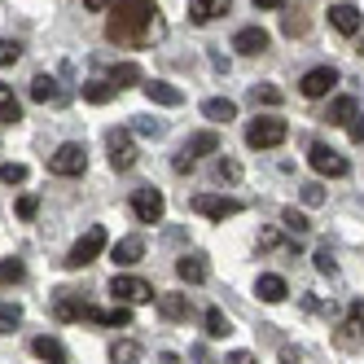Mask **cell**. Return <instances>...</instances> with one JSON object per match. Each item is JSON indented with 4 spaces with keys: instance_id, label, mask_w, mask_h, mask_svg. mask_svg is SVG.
Listing matches in <instances>:
<instances>
[{
    "instance_id": "obj_1",
    "label": "cell",
    "mask_w": 364,
    "mask_h": 364,
    "mask_svg": "<svg viewBox=\"0 0 364 364\" xmlns=\"http://www.w3.org/2000/svg\"><path fill=\"white\" fill-rule=\"evenodd\" d=\"M154 14H159V9H154V0H119V9L110 18L106 36L114 44H145L149 31H154Z\"/></svg>"
},
{
    "instance_id": "obj_2",
    "label": "cell",
    "mask_w": 364,
    "mask_h": 364,
    "mask_svg": "<svg viewBox=\"0 0 364 364\" xmlns=\"http://www.w3.org/2000/svg\"><path fill=\"white\" fill-rule=\"evenodd\" d=\"M285 136H290V127H285V119H272V114L250 119V127H246V145L250 149H277Z\"/></svg>"
},
{
    "instance_id": "obj_3",
    "label": "cell",
    "mask_w": 364,
    "mask_h": 364,
    "mask_svg": "<svg viewBox=\"0 0 364 364\" xmlns=\"http://www.w3.org/2000/svg\"><path fill=\"white\" fill-rule=\"evenodd\" d=\"M101 250H106V228H101V224H92V228L84 232V237H80V242L70 246V255H66V268H70V272H80V268H88L92 259L101 255Z\"/></svg>"
},
{
    "instance_id": "obj_4",
    "label": "cell",
    "mask_w": 364,
    "mask_h": 364,
    "mask_svg": "<svg viewBox=\"0 0 364 364\" xmlns=\"http://www.w3.org/2000/svg\"><path fill=\"white\" fill-rule=\"evenodd\" d=\"M48 171H53V176H84V171H88V154H84V145H75V141L58 145L53 154H48Z\"/></svg>"
},
{
    "instance_id": "obj_5",
    "label": "cell",
    "mask_w": 364,
    "mask_h": 364,
    "mask_svg": "<svg viewBox=\"0 0 364 364\" xmlns=\"http://www.w3.org/2000/svg\"><path fill=\"white\" fill-rule=\"evenodd\" d=\"M106 149H110V167L114 171H132L136 167V141L127 127H110L106 132Z\"/></svg>"
},
{
    "instance_id": "obj_6",
    "label": "cell",
    "mask_w": 364,
    "mask_h": 364,
    "mask_svg": "<svg viewBox=\"0 0 364 364\" xmlns=\"http://www.w3.org/2000/svg\"><path fill=\"white\" fill-rule=\"evenodd\" d=\"M193 211H198V215H206V220H215V224H224V220H232V215H242V202H237V198L198 193V198H193Z\"/></svg>"
},
{
    "instance_id": "obj_7",
    "label": "cell",
    "mask_w": 364,
    "mask_h": 364,
    "mask_svg": "<svg viewBox=\"0 0 364 364\" xmlns=\"http://www.w3.org/2000/svg\"><path fill=\"white\" fill-rule=\"evenodd\" d=\"M132 215H136L141 224H159V220L167 215V198H163L159 189H136V193H132Z\"/></svg>"
},
{
    "instance_id": "obj_8",
    "label": "cell",
    "mask_w": 364,
    "mask_h": 364,
    "mask_svg": "<svg viewBox=\"0 0 364 364\" xmlns=\"http://www.w3.org/2000/svg\"><path fill=\"white\" fill-rule=\"evenodd\" d=\"M110 294H114V303H149L154 299V285L149 281H141V277H114L110 281Z\"/></svg>"
},
{
    "instance_id": "obj_9",
    "label": "cell",
    "mask_w": 364,
    "mask_h": 364,
    "mask_svg": "<svg viewBox=\"0 0 364 364\" xmlns=\"http://www.w3.org/2000/svg\"><path fill=\"white\" fill-rule=\"evenodd\" d=\"M307 159H311V167H316L321 176H347V171H351V163H347V159H343V154H338L333 145H325V141L311 145Z\"/></svg>"
},
{
    "instance_id": "obj_10",
    "label": "cell",
    "mask_w": 364,
    "mask_h": 364,
    "mask_svg": "<svg viewBox=\"0 0 364 364\" xmlns=\"http://www.w3.org/2000/svg\"><path fill=\"white\" fill-rule=\"evenodd\" d=\"M333 84H338V70L333 66H316V70H307L303 80H299V92L303 97H329Z\"/></svg>"
},
{
    "instance_id": "obj_11",
    "label": "cell",
    "mask_w": 364,
    "mask_h": 364,
    "mask_svg": "<svg viewBox=\"0 0 364 364\" xmlns=\"http://www.w3.org/2000/svg\"><path fill=\"white\" fill-rule=\"evenodd\" d=\"M268 44H272V36H268L264 27H242L237 36H232V48H237V53H246V58L268 53Z\"/></svg>"
},
{
    "instance_id": "obj_12",
    "label": "cell",
    "mask_w": 364,
    "mask_h": 364,
    "mask_svg": "<svg viewBox=\"0 0 364 364\" xmlns=\"http://www.w3.org/2000/svg\"><path fill=\"white\" fill-rule=\"evenodd\" d=\"M232 9V0H189V18L198 22V27H206V22H215L220 14Z\"/></svg>"
},
{
    "instance_id": "obj_13",
    "label": "cell",
    "mask_w": 364,
    "mask_h": 364,
    "mask_svg": "<svg viewBox=\"0 0 364 364\" xmlns=\"http://www.w3.org/2000/svg\"><path fill=\"white\" fill-rule=\"evenodd\" d=\"M141 255H145V242H141V237H123V242H114V246H110V259H114L119 268L141 264Z\"/></svg>"
},
{
    "instance_id": "obj_14",
    "label": "cell",
    "mask_w": 364,
    "mask_h": 364,
    "mask_svg": "<svg viewBox=\"0 0 364 364\" xmlns=\"http://www.w3.org/2000/svg\"><path fill=\"white\" fill-rule=\"evenodd\" d=\"M176 277L189 281V285H202V281H206V255H180Z\"/></svg>"
},
{
    "instance_id": "obj_15",
    "label": "cell",
    "mask_w": 364,
    "mask_h": 364,
    "mask_svg": "<svg viewBox=\"0 0 364 364\" xmlns=\"http://www.w3.org/2000/svg\"><path fill=\"white\" fill-rule=\"evenodd\" d=\"M255 294L264 299V303H281L285 294H290V285H285V277H277V272H264L259 285H255Z\"/></svg>"
},
{
    "instance_id": "obj_16",
    "label": "cell",
    "mask_w": 364,
    "mask_h": 364,
    "mask_svg": "<svg viewBox=\"0 0 364 364\" xmlns=\"http://www.w3.org/2000/svg\"><path fill=\"white\" fill-rule=\"evenodd\" d=\"M145 97L154 101V106H180V101H185V92H180L176 84H163V80H149L145 84Z\"/></svg>"
},
{
    "instance_id": "obj_17",
    "label": "cell",
    "mask_w": 364,
    "mask_h": 364,
    "mask_svg": "<svg viewBox=\"0 0 364 364\" xmlns=\"http://www.w3.org/2000/svg\"><path fill=\"white\" fill-rule=\"evenodd\" d=\"M329 22H333V31L355 36V31H360V9H355V5H333V9H329Z\"/></svg>"
},
{
    "instance_id": "obj_18",
    "label": "cell",
    "mask_w": 364,
    "mask_h": 364,
    "mask_svg": "<svg viewBox=\"0 0 364 364\" xmlns=\"http://www.w3.org/2000/svg\"><path fill=\"white\" fill-rule=\"evenodd\" d=\"M31 351H36V360H44V364H66L70 355H66V347L58 343V338H36V343H31Z\"/></svg>"
},
{
    "instance_id": "obj_19",
    "label": "cell",
    "mask_w": 364,
    "mask_h": 364,
    "mask_svg": "<svg viewBox=\"0 0 364 364\" xmlns=\"http://www.w3.org/2000/svg\"><path fill=\"white\" fill-rule=\"evenodd\" d=\"M53 316H58V321H84V303L75 299L70 290H58V299H53Z\"/></svg>"
},
{
    "instance_id": "obj_20",
    "label": "cell",
    "mask_w": 364,
    "mask_h": 364,
    "mask_svg": "<svg viewBox=\"0 0 364 364\" xmlns=\"http://www.w3.org/2000/svg\"><path fill=\"white\" fill-rule=\"evenodd\" d=\"M159 311H163V321H185L189 316V294H159Z\"/></svg>"
},
{
    "instance_id": "obj_21",
    "label": "cell",
    "mask_w": 364,
    "mask_h": 364,
    "mask_svg": "<svg viewBox=\"0 0 364 364\" xmlns=\"http://www.w3.org/2000/svg\"><path fill=\"white\" fill-rule=\"evenodd\" d=\"M202 114L211 123H228V119H237V106L228 97H211V101H202Z\"/></svg>"
},
{
    "instance_id": "obj_22",
    "label": "cell",
    "mask_w": 364,
    "mask_h": 364,
    "mask_svg": "<svg viewBox=\"0 0 364 364\" xmlns=\"http://www.w3.org/2000/svg\"><path fill=\"white\" fill-rule=\"evenodd\" d=\"M58 97H62V88H58L53 75H36V80H31V101L48 106V101H58Z\"/></svg>"
},
{
    "instance_id": "obj_23",
    "label": "cell",
    "mask_w": 364,
    "mask_h": 364,
    "mask_svg": "<svg viewBox=\"0 0 364 364\" xmlns=\"http://www.w3.org/2000/svg\"><path fill=\"white\" fill-rule=\"evenodd\" d=\"M114 84L110 80H88L84 84V101H88V106H106V101H114Z\"/></svg>"
},
{
    "instance_id": "obj_24",
    "label": "cell",
    "mask_w": 364,
    "mask_h": 364,
    "mask_svg": "<svg viewBox=\"0 0 364 364\" xmlns=\"http://www.w3.org/2000/svg\"><path fill=\"white\" fill-rule=\"evenodd\" d=\"M106 80H110V84H114V88L123 92V88H132V84H141V66H136V62H119V66H114V70L106 75Z\"/></svg>"
},
{
    "instance_id": "obj_25",
    "label": "cell",
    "mask_w": 364,
    "mask_h": 364,
    "mask_svg": "<svg viewBox=\"0 0 364 364\" xmlns=\"http://www.w3.org/2000/svg\"><path fill=\"white\" fill-rule=\"evenodd\" d=\"M220 149V136L215 132H193L189 141H185V154L189 159H198V154H215Z\"/></svg>"
},
{
    "instance_id": "obj_26",
    "label": "cell",
    "mask_w": 364,
    "mask_h": 364,
    "mask_svg": "<svg viewBox=\"0 0 364 364\" xmlns=\"http://www.w3.org/2000/svg\"><path fill=\"white\" fill-rule=\"evenodd\" d=\"M329 123H351L355 119V97H333L329 101V110H325Z\"/></svg>"
},
{
    "instance_id": "obj_27",
    "label": "cell",
    "mask_w": 364,
    "mask_h": 364,
    "mask_svg": "<svg viewBox=\"0 0 364 364\" xmlns=\"http://www.w3.org/2000/svg\"><path fill=\"white\" fill-rule=\"evenodd\" d=\"M22 119V106H18V97L9 84H0V123H18Z\"/></svg>"
},
{
    "instance_id": "obj_28",
    "label": "cell",
    "mask_w": 364,
    "mask_h": 364,
    "mask_svg": "<svg viewBox=\"0 0 364 364\" xmlns=\"http://www.w3.org/2000/svg\"><path fill=\"white\" fill-rule=\"evenodd\" d=\"M232 333V325H228V316L220 307H206V338H228Z\"/></svg>"
},
{
    "instance_id": "obj_29",
    "label": "cell",
    "mask_w": 364,
    "mask_h": 364,
    "mask_svg": "<svg viewBox=\"0 0 364 364\" xmlns=\"http://www.w3.org/2000/svg\"><path fill=\"white\" fill-rule=\"evenodd\" d=\"M281 228H285V232H294V237H303V232L311 228V220H307L303 211H294V206H285V211H281Z\"/></svg>"
},
{
    "instance_id": "obj_30",
    "label": "cell",
    "mask_w": 364,
    "mask_h": 364,
    "mask_svg": "<svg viewBox=\"0 0 364 364\" xmlns=\"http://www.w3.org/2000/svg\"><path fill=\"white\" fill-rule=\"evenodd\" d=\"M22 325V307L18 303H0V333H14Z\"/></svg>"
},
{
    "instance_id": "obj_31",
    "label": "cell",
    "mask_w": 364,
    "mask_h": 364,
    "mask_svg": "<svg viewBox=\"0 0 364 364\" xmlns=\"http://www.w3.org/2000/svg\"><path fill=\"white\" fill-rule=\"evenodd\" d=\"M250 101H255V106H281V88H272V84H255V88H250Z\"/></svg>"
},
{
    "instance_id": "obj_32",
    "label": "cell",
    "mask_w": 364,
    "mask_h": 364,
    "mask_svg": "<svg viewBox=\"0 0 364 364\" xmlns=\"http://www.w3.org/2000/svg\"><path fill=\"white\" fill-rule=\"evenodd\" d=\"M22 259H0V285H18L22 281Z\"/></svg>"
},
{
    "instance_id": "obj_33",
    "label": "cell",
    "mask_w": 364,
    "mask_h": 364,
    "mask_svg": "<svg viewBox=\"0 0 364 364\" xmlns=\"http://www.w3.org/2000/svg\"><path fill=\"white\" fill-rule=\"evenodd\" d=\"M27 167H22V163H5V167H0V185H27Z\"/></svg>"
},
{
    "instance_id": "obj_34",
    "label": "cell",
    "mask_w": 364,
    "mask_h": 364,
    "mask_svg": "<svg viewBox=\"0 0 364 364\" xmlns=\"http://www.w3.org/2000/svg\"><path fill=\"white\" fill-rule=\"evenodd\" d=\"M136 355H141L136 343H114V347H110V360H114V364H136Z\"/></svg>"
},
{
    "instance_id": "obj_35",
    "label": "cell",
    "mask_w": 364,
    "mask_h": 364,
    "mask_svg": "<svg viewBox=\"0 0 364 364\" xmlns=\"http://www.w3.org/2000/svg\"><path fill=\"white\" fill-rule=\"evenodd\" d=\"M215 176H220V180H228V185H237V180H242V163L220 159V163H215Z\"/></svg>"
},
{
    "instance_id": "obj_36",
    "label": "cell",
    "mask_w": 364,
    "mask_h": 364,
    "mask_svg": "<svg viewBox=\"0 0 364 364\" xmlns=\"http://www.w3.org/2000/svg\"><path fill=\"white\" fill-rule=\"evenodd\" d=\"M281 27H285V36H303V31H307V18H303L299 9H290V14L281 18Z\"/></svg>"
},
{
    "instance_id": "obj_37",
    "label": "cell",
    "mask_w": 364,
    "mask_h": 364,
    "mask_svg": "<svg viewBox=\"0 0 364 364\" xmlns=\"http://www.w3.org/2000/svg\"><path fill=\"white\" fill-rule=\"evenodd\" d=\"M299 198H303V206H321L325 202V189L316 185V180H307V185L299 189Z\"/></svg>"
},
{
    "instance_id": "obj_38",
    "label": "cell",
    "mask_w": 364,
    "mask_h": 364,
    "mask_svg": "<svg viewBox=\"0 0 364 364\" xmlns=\"http://www.w3.org/2000/svg\"><path fill=\"white\" fill-rule=\"evenodd\" d=\"M22 58V44L18 40H0V66H14Z\"/></svg>"
},
{
    "instance_id": "obj_39",
    "label": "cell",
    "mask_w": 364,
    "mask_h": 364,
    "mask_svg": "<svg viewBox=\"0 0 364 364\" xmlns=\"http://www.w3.org/2000/svg\"><path fill=\"white\" fill-rule=\"evenodd\" d=\"M36 211H40V198H36V193H22V198H18V215H22V220H36Z\"/></svg>"
},
{
    "instance_id": "obj_40",
    "label": "cell",
    "mask_w": 364,
    "mask_h": 364,
    "mask_svg": "<svg viewBox=\"0 0 364 364\" xmlns=\"http://www.w3.org/2000/svg\"><path fill=\"white\" fill-rule=\"evenodd\" d=\"M311 259H316V268H321V272H333V268H338V264H333V250H329V246H316V255H311Z\"/></svg>"
},
{
    "instance_id": "obj_41",
    "label": "cell",
    "mask_w": 364,
    "mask_h": 364,
    "mask_svg": "<svg viewBox=\"0 0 364 364\" xmlns=\"http://www.w3.org/2000/svg\"><path fill=\"white\" fill-rule=\"evenodd\" d=\"M136 132L141 136H163V123L159 119H136Z\"/></svg>"
},
{
    "instance_id": "obj_42",
    "label": "cell",
    "mask_w": 364,
    "mask_h": 364,
    "mask_svg": "<svg viewBox=\"0 0 364 364\" xmlns=\"http://www.w3.org/2000/svg\"><path fill=\"white\" fill-rule=\"evenodd\" d=\"M347 321L364 333V303H351V307H347Z\"/></svg>"
},
{
    "instance_id": "obj_43",
    "label": "cell",
    "mask_w": 364,
    "mask_h": 364,
    "mask_svg": "<svg viewBox=\"0 0 364 364\" xmlns=\"http://www.w3.org/2000/svg\"><path fill=\"white\" fill-rule=\"evenodd\" d=\"M171 167H176L180 176H185V171H193V159H189V154H185V149H180V154H176V163H171Z\"/></svg>"
},
{
    "instance_id": "obj_44",
    "label": "cell",
    "mask_w": 364,
    "mask_h": 364,
    "mask_svg": "<svg viewBox=\"0 0 364 364\" xmlns=\"http://www.w3.org/2000/svg\"><path fill=\"white\" fill-rule=\"evenodd\" d=\"M351 141H355V145H364V114H355V119H351Z\"/></svg>"
},
{
    "instance_id": "obj_45",
    "label": "cell",
    "mask_w": 364,
    "mask_h": 364,
    "mask_svg": "<svg viewBox=\"0 0 364 364\" xmlns=\"http://www.w3.org/2000/svg\"><path fill=\"white\" fill-rule=\"evenodd\" d=\"M110 5H114V0H84V9H88V14H106Z\"/></svg>"
},
{
    "instance_id": "obj_46",
    "label": "cell",
    "mask_w": 364,
    "mask_h": 364,
    "mask_svg": "<svg viewBox=\"0 0 364 364\" xmlns=\"http://www.w3.org/2000/svg\"><path fill=\"white\" fill-rule=\"evenodd\" d=\"M224 364H259V360H255V355H250V351H232V355H228V360H224Z\"/></svg>"
},
{
    "instance_id": "obj_47",
    "label": "cell",
    "mask_w": 364,
    "mask_h": 364,
    "mask_svg": "<svg viewBox=\"0 0 364 364\" xmlns=\"http://www.w3.org/2000/svg\"><path fill=\"white\" fill-rule=\"evenodd\" d=\"M281 364H299V351L294 347H281Z\"/></svg>"
},
{
    "instance_id": "obj_48",
    "label": "cell",
    "mask_w": 364,
    "mask_h": 364,
    "mask_svg": "<svg viewBox=\"0 0 364 364\" xmlns=\"http://www.w3.org/2000/svg\"><path fill=\"white\" fill-rule=\"evenodd\" d=\"M285 0H255V9H281Z\"/></svg>"
},
{
    "instance_id": "obj_49",
    "label": "cell",
    "mask_w": 364,
    "mask_h": 364,
    "mask_svg": "<svg viewBox=\"0 0 364 364\" xmlns=\"http://www.w3.org/2000/svg\"><path fill=\"white\" fill-rule=\"evenodd\" d=\"M159 364H180V355H171V351H163V355H159Z\"/></svg>"
},
{
    "instance_id": "obj_50",
    "label": "cell",
    "mask_w": 364,
    "mask_h": 364,
    "mask_svg": "<svg viewBox=\"0 0 364 364\" xmlns=\"http://www.w3.org/2000/svg\"><path fill=\"white\" fill-rule=\"evenodd\" d=\"M360 53H364V44H360Z\"/></svg>"
}]
</instances>
